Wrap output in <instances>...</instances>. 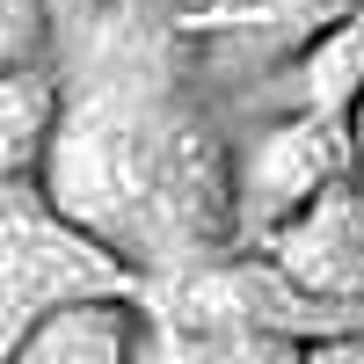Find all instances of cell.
<instances>
[{
    "mask_svg": "<svg viewBox=\"0 0 364 364\" xmlns=\"http://www.w3.org/2000/svg\"><path fill=\"white\" fill-rule=\"evenodd\" d=\"M80 299H139L146 306V277L87 226H73L44 190H29V182L0 190V350L44 314L80 306Z\"/></svg>",
    "mask_w": 364,
    "mask_h": 364,
    "instance_id": "1",
    "label": "cell"
},
{
    "mask_svg": "<svg viewBox=\"0 0 364 364\" xmlns=\"http://www.w3.org/2000/svg\"><path fill=\"white\" fill-rule=\"evenodd\" d=\"M262 262L314 306H364V182H328L284 226L262 233Z\"/></svg>",
    "mask_w": 364,
    "mask_h": 364,
    "instance_id": "2",
    "label": "cell"
},
{
    "mask_svg": "<svg viewBox=\"0 0 364 364\" xmlns=\"http://www.w3.org/2000/svg\"><path fill=\"white\" fill-rule=\"evenodd\" d=\"M357 161H350V139L336 117H306L299 109L291 124L277 132H262V146L248 154V168H240V226L248 233H269V226H284L306 197H321L328 182H343Z\"/></svg>",
    "mask_w": 364,
    "mask_h": 364,
    "instance_id": "3",
    "label": "cell"
},
{
    "mask_svg": "<svg viewBox=\"0 0 364 364\" xmlns=\"http://www.w3.org/2000/svg\"><path fill=\"white\" fill-rule=\"evenodd\" d=\"M146 350V306L139 299H80L0 350V364H139Z\"/></svg>",
    "mask_w": 364,
    "mask_h": 364,
    "instance_id": "4",
    "label": "cell"
},
{
    "mask_svg": "<svg viewBox=\"0 0 364 364\" xmlns=\"http://www.w3.org/2000/svg\"><path fill=\"white\" fill-rule=\"evenodd\" d=\"M58 117H66V95H58V73L51 66L0 73V190L44 175L51 139H58Z\"/></svg>",
    "mask_w": 364,
    "mask_h": 364,
    "instance_id": "5",
    "label": "cell"
},
{
    "mask_svg": "<svg viewBox=\"0 0 364 364\" xmlns=\"http://www.w3.org/2000/svg\"><path fill=\"white\" fill-rule=\"evenodd\" d=\"M357 102H364V0L299 44V109L350 124Z\"/></svg>",
    "mask_w": 364,
    "mask_h": 364,
    "instance_id": "6",
    "label": "cell"
},
{
    "mask_svg": "<svg viewBox=\"0 0 364 364\" xmlns=\"http://www.w3.org/2000/svg\"><path fill=\"white\" fill-rule=\"evenodd\" d=\"M154 364H306V343L255 321H197V328H161Z\"/></svg>",
    "mask_w": 364,
    "mask_h": 364,
    "instance_id": "7",
    "label": "cell"
},
{
    "mask_svg": "<svg viewBox=\"0 0 364 364\" xmlns=\"http://www.w3.org/2000/svg\"><path fill=\"white\" fill-rule=\"evenodd\" d=\"M44 44H51V8L44 0H0V73L44 66Z\"/></svg>",
    "mask_w": 364,
    "mask_h": 364,
    "instance_id": "8",
    "label": "cell"
},
{
    "mask_svg": "<svg viewBox=\"0 0 364 364\" xmlns=\"http://www.w3.org/2000/svg\"><path fill=\"white\" fill-rule=\"evenodd\" d=\"M306 364H364V328H350V336H321V343H306Z\"/></svg>",
    "mask_w": 364,
    "mask_h": 364,
    "instance_id": "9",
    "label": "cell"
}]
</instances>
